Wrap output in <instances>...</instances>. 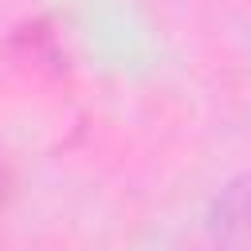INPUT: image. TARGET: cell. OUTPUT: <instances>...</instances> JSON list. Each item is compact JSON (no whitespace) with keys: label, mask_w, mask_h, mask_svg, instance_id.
<instances>
[]
</instances>
